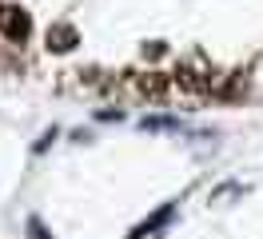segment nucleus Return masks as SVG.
Instances as JSON below:
<instances>
[{
  "instance_id": "obj_1",
  "label": "nucleus",
  "mask_w": 263,
  "mask_h": 239,
  "mask_svg": "<svg viewBox=\"0 0 263 239\" xmlns=\"http://www.w3.org/2000/svg\"><path fill=\"white\" fill-rule=\"evenodd\" d=\"M0 36H8V40H28L32 36V16L28 8H16V4H4L0 8Z\"/></svg>"
},
{
  "instance_id": "obj_2",
  "label": "nucleus",
  "mask_w": 263,
  "mask_h": 239,
  "mask_svg": "<svg viewBox=\"0 0 263 239\" xmlns=\"http://www.w3.org/2000/svg\"><path fill=\"white\" fill-rule=\"evenodd\" d=\"M176 80H180V88H187V92H203V88H212V68L199 60V56H192L187 64L176 68Z\"/></svg>"
},
{
  "instance_id": "obj_3",
  "label": "nucleus",
  "mask_w": 263,
  "mask_h": 239,
  "mask_svg": "<svg viewBox=\"0 0 263 239\" xmlns=\"http://www.w3.org/2000/svg\"><path fill=\"white\" fill-rule=\"evenodd\" d=\"M76 48V28L72 24H52L48 28V52H72Z\"/></svg>"
},
{
  "instance_id": "obj_4",
  "label": "nucleus",
  "mask_w": 263,
  "mask_h": 239,
  "mask_svg": "<svg viewBox=\"0 0 263 239\" xmlns=\"http://www.w3.org/2000/svg\"><path fill=\"white\" fill-rule=\"evenodd\" d=\"M132 84H136V92H144V96H164V76L160 72H136L132 76Z\"/></svg>"
},
{
  "instance_id": "obj_5",
  "label": "nucleus",
  "mask_w": 263,
  "mask_h": 239,
  "mask_svg": "<svg viewBox=\"0 0 263 239\" xmlns=\"http://www.w3.org/2000/svg\"><path fill=\"white\" fill-rule=\"evenodd\" d=\"M167 219H172V207H164V211H156V215H152L148 223H140V227L132 231V239H144L148 231H156V227H160V223H167Z\"/></svg>"
},
{
  "instance_id": "obj_6",
  "label": "nucleus",
  "mask_w": 263,
  "mask_h": 239,
  "mask_svg": "<svg viewBox=\"0 0 263 239\" xmlns=\"http://www.w3.org/2000/svg\"><path fill=\"white\" fill-rule=\"evenodd\" d=\"M160 127H176V120H167V116H148L144 120V132H160Z\"/></svg>"
},
{
  "instance_id": "obj_7",
  "label": "nucleus",
  "mask_w": 263,
  "mask_h": 239,
  "mask_svg": "<svg viewBox=\"0 0 263 239\" xmlns=\"http://www.w3.org/2000/svg\"><path fill=\"white\" fill-rule=\"evenodd\" d=\"M32 235H36V239H52V235H44V227H40L36 219H32Z\"/></svg>"
}]
</instances>
